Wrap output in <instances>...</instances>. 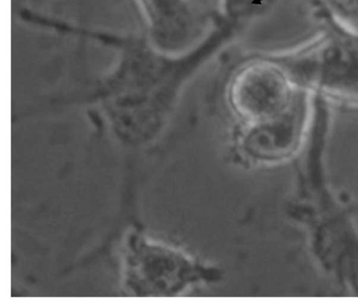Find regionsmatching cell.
I'll use <instances>...</instances> for the list:
<instances>
[{"label": "cell", "mask_w": 358, "mask_h": 308, "mask_svg": "<svg viewBox=\"0 0 358 308\" xmlns=\"http://www.w3.org/2000/svg\"><path fill=\"white\" fill-rule=\"evenodd\" d=\"M148 30L147 40L160 56L192 50L202 36L201 22L189 0H135Z\"/></svg>", "instance_id": "3"}, {"label": "cell", "mask_w": 358, "mask_h": 308, "mask_svg": "<svg viewBox=\"0 0 358 308\" xmlns=\"http://www.w3.org/2000/svg\"><path fill=\"white\" fill-rule=\"evenodd\" d=\"M298 89L358 107V31L327 15L319 34L275 60Z\"/></svg>", "instance_id": "1"}, {"label": "cell", "mask_w": 358, "mask_h": 308, "mask_svg": "<svg viewBox=\"0 0 358 308\" xmlns=\"http://www.w3.org/2000/svg\"><path fill=\"white\" fill-rule=\"evenodd\" d=\"M332 15L350 23L358 31V0H322Z\"/></svg>", "instance_id": "5"}, {"label": "cell", "mask_w": 358, "mask_h": 308, "mask_svg": "<svg viewBox=\"0 0 358 308\" xmlns=\"http://www.w3.org/2000/svg\"><path fill=\"white\" fill-rule=\"evenodd\" d=\"M308 92L296 88L275 61L259 60L244 66L234 77L229 99L247 124L280 118Z\"/></svg>", "instance_id": "2"}, {"label": "cell", "mask_w": 358, "mask_h": 308, "mask_svg": "<svg viewBox=\"0 0 358 308\" xmlns=\"http://www.w3.org/2000/svg\"><path fill=\"white\" fill-rule=\"evenodd\" d=\"M313 117V95L308 94L290 112L268 122L248 124L242 136L243 148L259 159L278 161L301 152Z\"/></svg>", "instance_id": "4"}]
</instances>
